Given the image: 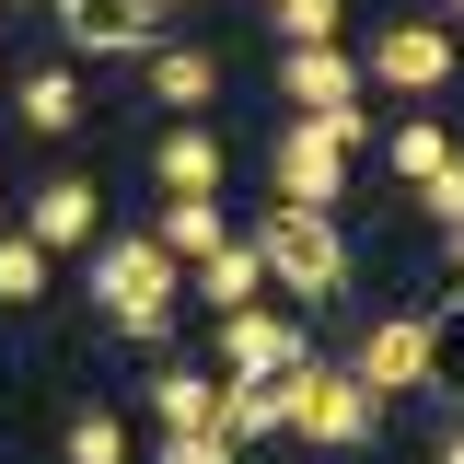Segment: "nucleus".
Segmentation results:
<instances>
[{"label":"nucleus","instance_id":"f257e3e1","mask_svg":"<svg viewBox=\"0 0 464 464\" xmlns=\"http://www.w3.org/2000/svg\"><path fill=\"white\" fill-rule=\"evenodd\" d=\"M174 290H186V267H174L151 232H105V244H93V314H105V325L174 337Z\"/></svg>","mask_w":464,"mask_h":464},{"label":"nucleus","instance_id":"f03ea898","mask_svg":"<svg viewBox=\"0 0 464 464\" xmlns=\"http://www.w3.org/2000/svg\"><path fill=\"white\" fill-rule=\"evenodd\" d=\"M372 140V116L337 105V116H290L279 151H267V186H279V209H337L348 198V151Z\"/></svg>","mask_w":464,"mask_h":464},{"label":"nucleus","instance_id":"7ed1b4c3","mask_svg":"<svg viewBox=\"0 0 464 464\" xmlns=\"http://www.w3.org/2000/svg\"><path fill=\"white\" fill-rule=\"evenodd\" d=\"M279 406H290V441H314V453H360V441L383 430V406L360 395L348 360H302V372L279 383Z\"/></svg>","mask_w":464,"mask_h":464},{"label":"nucleus","instance_id":"20e7f679","mask_svg":"<svg viewBox=\"0 0 464 464\" xmlns=\"http://www.w3.org/2000/svg\"><path fill=\"white\" fill-rule=\"evenodd\" d=\"M256 256L290 302H337L348 290V244H337V209H267L256 221Z\"/></svg>","mask_w":464,"mask_h":464},{"label":"nucleus","instance_id":"39448f33","mask_svg":"<svg viewBox=\"0 0 464 464\" xmlns=\"http://www.w3.org/2000/svg\"><path fill=\"white\" fill-rule=\"evenodd\" d=\"M348 372H360V395H372V406L418 395V383H430V314H372L360 348H348Z\"/></svg>","mask_w":464,"mask_h":464},{"label":"nucleus","instance_id":"423d86ee","mask_svg":"<svg viewBox=\"0 0 464 464\" xmlns=\"http://www.w3.org/2000/svg\"><path fill=\"white\" fill-rule=\"evenodd\" d=\"M302 360H314V337L290 314H267V302L256 314H221V383H290Z\"/></svg>","mask_w":464,"mask_h":464},{"label":"nucleus","instance_id":"0eeeda50","mask_svg":"<svg viewBox=\"0 0 464 464\" xmlns=\"http://www.w3.org/2000/svg\"><path fill=\"white\" fill-rule=\"evenodd\" d=\"M453 35H441V24H383V35H372V47H360V70H372V82H383V93H406V105H418V93H441V82H453Z\"/></svg>","mask_w":464,"mask_h":464},{"label":"nucleus","instance_id":"6e6552de","mask_svg":"<svg viewBox=\"0 0 464 464\" xmlns=\"http://www.w3.org/2000/svg\"><path fill=\"white\" fill-rule=\"evenodd\" d=\"M151 12L163 0H58V35L82 58H151Z\"/></svg>","mask_w":464,"mask_h":464},{"label":"nucleus","instance_id":"1a4fd4ad","mask_svg":"<svg viewBox=\"0 0 464 464\" xmlns=\"http://www.w3.org/2000/svg\"><path fill=\"white\" fill-rule=\"evenodd\" d=\"M360 82H372V70H360V47H279V93H290L302 116L360 105Z\"/></svg>","mask_w":464,"mask_h":464},{"label":"nucleus","instance_id":"9d476101","mask_svg":"<svg viewBox=\"0 0 464 464\" xmlns=\"http://www.w3.org/2000/svg\"><path fill=\"white\" fill-rule=\"evenodd\" d=\"M151 174H163V198H221V140L198 116H174L163 140H151Z\"/></svg>","mask_w":464,"mask_h":464},{"label":"nucleus","instance_id":"9b49d317","mask_svg":"<svg viewBox=\"0 0 464 464\" xmlns=\"http://www.w3.org/2000/svg\"><path fill=\"white\" fill-rule=\"evenodd\" d=\"M151 244H163L174 267H209L232 244V221H221V198H163V221H151Z\"/></svg>","mask_w":464,"mask_h":464},{"label":"nucleus","instance_id":"f8f14e48","mask_svg":"<svg viewBox=\"0 0 464 464\" xmlns=\"http://www.w3.org/2000/svg\"><path fill=\"white\" fill-rule=\"evenodd\" d=\"M93 221H105V198H93L82 174H58V186H35V221H24V232L58 256V244H93Z\"/></svg>","mask_w":464,"mask_h":464},{"label":"nucleus","instance_id":"ddd939ff","mask_svg":"<svg viewBox=\"0 0 464 464\" xmlns=\"http://www.w3.org/2000/svg\"><path fill=\"white\" fill-rule=\"evenodd\" d=\"M140 70H151V93H163L174 116H198L209 93H221V58H209V47H151Z\"/></svg>","mask_w":464,"mask_h":464},{"label":"nucleus","instance_id":"4468645a","mask_svg":"<svg viewBox=\"0 0 464 464\" xmlns=\"http://www.w3.org/2000/svg\"><path fill=\"white\" fill-rule=\"evenodd\" d=\"M186 279H198V302H209V314H256L267 256H256V244H221V256H209V267H186Z\"/></svg>","mask_w":464,"mask_h":464},{"label":"nucleus","instance_id":"2eb2a0df","mask_svg":"<svg viewBox=\"0 0 464 464\" xmlns=\"http://www.w3.org/2000/svg\"><path fill=\"white\" fill-rule=\"evenodd\" d=\"M279 430H290L279 383H221V441L232 453H256V441H279Z\"/></svg>","mask_w":464,"mask_h":464},{"label":"nucleus","instance_id":"dca6fc26","mask_svg":"<svg viewBox=\"0 0 464 464\" xmlns=\"http://www.w3.org/2000/svg\"><path fill=\"white\" fill-rule=\"evenodd\" d=\"M12 105H24L35 140H58V128H82V82H70V70H24V82H12Z\"/></svg>","mask_w":464,"mask_h":464},{"label":"nucleus","instance_id":"f3484780","mask_svg":"<svg viewBox=\"0 0 464 464\" xmlns=\"http://www.w3.org/2000/svg\"><path fill=\"white\" fill-rule=\"evenodd\" d=\"M151 418H163V430H221V383H209V372H163V383H151Z\"/></svg>","mask_w":464,"mask_h":464},{"label":"nucleus","instance_id":"a211bd4d","mask_svg":"<svg viewBox=\"0 0 464 464\" xmlns=\"http://www.w3.org/2000/svg\"><path fill=\"white\" fill-rule=\"evenodd\" d=\"M267 24H279V47H337L348 0H267Z\"/></svg>","mask_w":464,"mask_h":464},{"label":"nucleus","instance_id":"6ab92c4d","mask_svg":"<svg viewBox=\"0 0 464 464\" xmlns=\"http://www.w3.org/2000/svg\"><path fill=\"white\" fill-rule=\"evenodd\" d=\"M383 151H395V174H406V198H418L430 174L453 163V128H430V116H406V128H395V140H383Z\"/></svg>","mask_w":464,"mask_h":464},{"label":"nucleus","instance_id":"aec40b11","mask_svg":"<svg viewBox=\"0 0 464 464\" xmlns=\"http://www.w3.org/2000/svg\"><path fill=\"white\" fill-rule=\"evenodd\" d=\"M58 453H70V464H128V418H105V406H82V418L58 430Z\"/></svg>","mask_w":464,"mask_h":464},{"label":"nucleus","instance_id":"412c9836","mask_svg":"<svg viewBox=\"0 0 464 464\" xmlns=\"http://www.w3.org/2000/svg\"><path fill=\"white\" fill-rule=\"evenodd\" d=\"M47 290V244L35 232H0V302H35Z\"/></svg>","mask_w":464,"mask_h":464},{"label":"nucleus","instance_id":"4be33fe9","mask_svg":"<svg viewBox=\"0 0 464 464\" xmlns=\"http://www.w3.org/2000/svg\"><path fill=\"white\" fill-rule=\"evenodd\" d=\"M430 383H441V395H464V302H441V314H430Z\"/></svg>","mask_w":464,"mask_h":464},{"label":"nucleus","instance_id":"5701e85b","mask_svg":"<svg viewBox=\"0 0 464 464\" xmlns=\"http://www.w3.org/2000/svg\"><path fill=\"white\" fill-rule=\"evenodd\" d=\"M418 209H430V221H441V232L464 221V151H453V163H441V174H430V186H418Z\"/></svg>","mask_w":464,"mask_h":464},{"label":"nucleus","instance_id":"b1692460","mask_svg":"<svg viewBox=\"0 0 464 464\" xmlns=\"http://www.w3.org/2000/svg\"><path fill=\"white\" fill-rule=\"evenodd\" d=\"M163 464H244L221 430H163Z\"/></svg>","mask_w":464,"mask_h":464},{"label":"nucleus","instance_id":"393cba45","mask_svg":"<svg viewBox=\"0 0 464 464\" xmlns=\"http://www.w3.org/2000/svg\"><path fill=\"white\" fill-rule=\"evenodd\" d=\"M441 256H453V279H464V221H453V232H441Z\"/></svg>","mask_w":464,"mask_h":464},{"label":"nucleus","instance_id":"a878e982","mask_svg":"<svg viewBox=\"0 0 464 464\" xmlns=\"http://www.w3.org/2000/svg\"><path fill=\"white\" fill-rule=\"evenodd\" d=\"M441 464H464V418H453V441H441Z\"/></svg>","mask_w":464,"mask_h":464},{"label":"nucleus","instance_id":"bb28decb","mask_svg":"<svg viewBox=\"0 0 464 464\" xmlns=\"http://www.w3.org/2000/svg\"><path fill=\"white\" fill-rule=\"evenodd\" d=\"M441 12H453V24H464V0H441Z\"/></svg>","mask_w":464,"mask_h":464}]
</instances>
